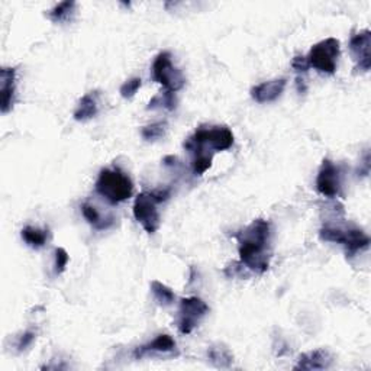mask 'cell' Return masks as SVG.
<instances>
[{
	"mask_svg": "<svg viewBox=\"0 0 371 371\" xmlns=\"http://www.w3.org/2000/svg\"><path fill=\"white\" fill-rule=\"evenodd\" d=\"M141 84H142V80H141L139 77H134V79L128 80L126 83H123V84L121 86L119 93H121V96H122L123 99H132V97L137 94V92L139 90Z\"/></svg>",
	"mask_w": 371,
	"mask_h": 371,
	"instance_id": "obj_24",
	"label": "cell"
},
{
	"mask_svg": "<svg viewBox=\"0 0 371 371\" xmlns=\"http://www.w3.org/2000/svg\"><path fill=\"white\" fill-rule=\"evenodd\" d=\"M292 67H293V70L296 71V73H306V71L309 70V64H308L306 57L296 55L293 59V61H292Z\"/></svg>",
	"mask_w": 371,
	"mask_h": 371,
	"instance_id": "obj_27",
	"label": "cell"
},
{
	"mask_svg": "<svg viewBox=\"0 0 371 371\" xmlns=\"http://www.w3.org/2000/svg\"><path fill=\"white\" fill-rule=\"evenodd\" d=\"M341 44L337 38H326L313 46L306 57L309 67L322 74H334L338 67Z\"/></svg>",
	"mask_w": 371,
	"mask_h": 371,
	"instance_id": "obj_6",
	"label": "cell"
},
{
	"mask_svg": "<svg viewBox=\"0 0 371 371\" xmlns=\"http://www.w3.org/2000/svg\"><path fill=\"white\" fill-rule=\"evenodd\" d=\"M297 90L299 93H306V84H305V80L301 79V77H297Z\"/></svg>",
	"mask_w": 371,
	"mask_h": 371,
	"instance_id": "obj_28",
	"label": "cell"
},
{
	"mask_svg": "<svg viewBox=\"0 0 371 371\" xmlns=\"http://www.w3.org/2000/svg\"><path fill=\"white\" fill-rule=\"evenodd\" d=\"M212 159H213V155H208V154H197V155H193V160H192L193 173H194L196 176H202V174H205L206 171L212 167Z\"/></svg>",
	"mask_w": 371,
	"mask_h": 371,
	"instance_id": "obj_23",
	"label": "cell"
},
{
	"mask_svg": "<svg viewBox=\"0 0 371 371\" xmlns=\"http://www.w3.org/2000/svg\"><path fill=\"white\" fill-rule=\"evenodd\" d=\"M170 197V190L142 192L135 197L134 217L138 223L144 228L146 232L155 234L160 228V212L157 205L166 202Z\"/></svg>",
	"mask_w": 371,
	"mask_h": 371,
	"instance_id": "obj_4",
	"label": "cell"
},
{
	"mask_svg": "<svg viewBox=\"0 0 371 371\" xmlns=\"http://www.w3.org/2000/svg\"><path fill=\"white\" fill-rule=\"evenodd\" d=\"M286 79H274L270 81H264L251 89V97L259 103H270L274 102L283 94L286 89Z\"/></svg>",
	"mask_w": 371,
	"mask_h": 371,
	"instance_id": "obj_13",
	"label": "cell"
},
{
	"mask_svg": "<svg viewBox=\"0 0 371 371\" xmlns=\"http://www.w3.org/2000/svg\"><path fill=\"white\" fill-rule=\"evenodd\" d=\"M74 8H76V2H73V0L61 2V3H59L48 12V18L55 23L66 22L74 13Z\"/></svg>",
	"mask_w": 371,
	"mask_h": 371,
	"instance_id": "obj_20",
	"label": "cell"
},
{
	"mask_svg": "<svg viewBox=\"0 0 371 371\" xmlns=\"http://www.w3.org/2000/svg\"><path fill=\"white\" fill-rule=\"evenodd\" d=\"M209 313V306L199 297H184L180 301L179 309V331L184 335H189L194 331V328Z\"/></svg>",
	"mask_w": 371,
	"mask_h": 371,
	"instance_id": "obj_8",
	"label": "cell"
},
{
	"mask_svg": "<svg viewBox=\"0 0 371 371\" xmlns=\"http://www.w3.org/2000/svg\"><path fill=\"white\" fill-rule=\"evenodd\" d=\"M235 238L238 239L241 264L252 273H265L271 259V223L264 219H255L245 230L239 231Z\"/></svg>",
	"mask_w": 371,
	"mask_h": 371,
	"instance_id": "obj_1",
	"label": "cell"
},
{
	"mask_svg": "<svg viewBox=\"0 0 371 371\" xmlns=\"http://www.w3.org/2000/svg\"><path fill=\"white\" fill-rule=\"evenodd\" d=\"M97 97H99V93L97 92H90L88 94H84L80 102L73 113V118L77 121V122H86V121H90L93 119L97 112H99V105H97Z\"/></svg>",
	"mask_w": 371,
	"mask_h": 371,
	"instance_id": "obj_15",
	"label": "cell"
},
{
	"mask_svg": "<svg viewBox=\"0 0 371 371\" xmlns=\"http://www.w3.org/2000/svg\"><path fill=\"white\" fill-rule=\"evenodd\" d=\"M176 352H177L176 341L167 334H161L155 339H152L151 342H148V344H144V345L135 348L134 357L137 360H141V359H144V357H150V355H155V354L173 355Z\"/></svg>",
	"mask_w": 371,
	"mask_h": 371,
	"instance_id": "obj_12",
	"label": "cell"
},
{
	"mask_svg": "<svg viewBox=\"0 0 371 371\" xmlns=\"http://www.w3.org/2000/svg\"><path fill=\"white\" fill-rule=\"evenodd\" d=\"M21 235H22V239L26 242V245H30L31 248H35V250L44 247L50 239L48 230H39V228H34V226H25Z\"/></svg>",
	"mask_w": 371,
	"mask_h": 371,
	"instance_id": "obj_17",
	"label": "cell"
},
{
	"mask_svg": "<svg viewBox=\"0 0 371 371\" xmlns=\"http://www.w3.org/2000/svg\"><path fill=\"white\" fill-rule=\"evenodd\" d=\"M234 146V134L228 126H201L184 142V148L192 157L197 154L213 155Z\"/></svg>",
	"mask_w": 371,
	"mask_h": 371,
	"instance_id": "obj_2",
	"label": "cell"
},
{
	"mask_svg": "<svg viewBox=\"0 0 371 371\" xmlns=\"http://www.w3.org/2000/svg\"><path fill=\"white\" fill-rule=\"evenodd\" d=\"M152 80L161 84L167 92H179L184 88L186 79L181 71L171 61V54L167 51L160 52L152 63Z\"/></svg>",
	"mask_w": 371,
	"mask_h": 371,
	"instance_id": "obj_7",
	"label": "cell"
},
{
	"mask_svg": "<svg viewBox=\"0 0 371 371\" xmlns=\"http://www.w3.org/2000/svg\"><path fill=\"white\" fill-rule=\"evenodd\" d=\"M15 92H17V68L3 67L0 70V96H2V113L12 110L15 103Z\"/></svg>",
	"mask_w": 371,
	"mask_h": 371,
	"instance_id": "obj_11",
	"label": "cell"
},
{
	"mask_svg": "<svg viewBox=\"0 0 371 371\" xmlns=\"http://www.w3.org/2000/svg\"><path fill=\"white\" fill-rule=\"evenodd\" d=\"M319 237L322 241L334 242V244H341L345 248L348 257H354L357 252L365 250L370 245L368 235L359 230V228H344L334 226V225H325L319 231Z\"/></svg>",
	"mask_w": 371,
	"mask_h": 371,
	"instance_id": "obj_5",
	"label": "cell"
},
{
	"mask_svg": "<svg viewBox=\"0 0 371 371\" xmlns=\"http://www.w3.org/2000/svg\"><path fill=\"white\" fill-rule=\"evenodd\" d=\"M35 338H37V334H35L34 331H26V332H23V334L19 337V339H18V344H17L18 351L22 352V351H25L28 347H31V345H32V342L35 341Z\"/></svg>",
	"mask_w": 371,
	"mask_h": 371,
	"instance_id": "obj_26",
	"label": "cell"
},
{
	"mask_svg": "<svg viewBox=\"0 0 371 371\" xmlns=\"http://www.w3.org/2000/svg\"><path fill=\"white\" fill-rule=\"evenodd\" d=\"M167 131V123L166 122H157V123H151L148 126H144L141 131L142 138L148 142L160 139L166 135Z\"/></svg>",
	"mask_w": 371,
	"mask_h": 371,
	"instance_id": "obj_22",
	"label": "cell"
},
{
	"mask_svg": "<svg viewBox=\"0 0 371 371\" xmlns=\"http://www.w3.org/2000/svg\"><path fill=\"white\" fill-rule=\"evenodd\" d=\"M70 261V257L67 254V251L64 248H57L55 250V264H54V273L57 276L63 274L66 268H67V264Z\"/></svg>",
	"mask_w": 371,
	"mask_h": 371,
	"instance_id": "obj_25",
	"label": "cell"
},
{
	"mask_svg": "<svg viewBox=\"0 0 371 371\" xmlns=\"http://www.w3.org/2000/svg\"><path fill=\"white\" fill-rule=\"evenodd\" d=\"M177 106V99L173 92H164L154 96L147 109H166V110H174Z\"/></svg>",
	"mask_w": 371,
	"mask_h": 371,
	"instance_id": "obj_21",
	"label": "cell"
},
{
	"mask_svg": "<svg viewBox=\"0 0 371 371\" xmlns=\"http://www.w3.org/2000/svg\"><path fill=\"white\" fill-rule=\"evenodd\" d=\"M81 213H83L84 219L88 221L97 231L108 230V228H110L112 223H113L112 219H105L101 215V213H99V210L90 203H83L81 205Z\"/></svg>",
	"mask_w": 371,
	"mask_h": 371,
	"instance_id": "obj_18",
	"label": "cell"
},
{
	"mask_svg": "<svg viewBox=\"0 0 371 371\" xmlns=\"http://www.w3.org/2000/svg\"><path fill=\"white\" fill-rule=\"evenodd\" d=\"M150 288H151V293L155 299V302L159 303L160 306H171L174 303V299H176L174 292L171 290L170 288H167L166 284H163L161 281H159V280L151 281Z\"/></svg>",
	"mask_w": 371,
	"mask_h": 371,
	"instance_id": "obj_19",
	"label": "cell"
},
{
	"mask_svg": "<svg viewBox=\"0 0 371 371\" xmlns=\"http://www.w3.org/2000/svg\"><path fill=\"white\" fill-rule=\"evenodd\" d=\"M332 363L334 357L331 352L325 348H319L299 357L294 370H326L332 365Z\"/></svg>",
	"mask_w": 371,
	"mask_h": 371,
	"instance_id": "obj_14",
	"label": "cell"
},
{
	"mask_svg": "<svg viewBox=\"0 0 371 371\" xmlns=\"http://www.w3.org/2000/svg\"><path fill=\"white\" fill-rule=\"evenodd\" d=\"M94 190L110 205L128 201L134 193V183L121 168H103L94 184Z\"/></svg>",
	"mask_w": 371,
	"mask_h": 371,
	"instance_id": "obj_3",
	"label": "cell"
},
{
	"mask_svg": "<svg viewBox=\"0 0 371 371\" xmlns=\"http://www.w3.org/2000/svg\"><path fill=\"white\" fill-rule=\"evenodd\" d=\"M317 190L325 197H337L341 194V171L331 160L325 159L317 177Z\"/></svg>",
	"mask_w": 371,
	"mask_h": 371,
	"instance_id": "obj_9",
	"label": "cell"
},
{
	"mask_svg": "<svg viewBox=\"0 0 371 371\" xmlns=\"http://www.w3.org/2000/svg\"><path fill=\"white\" fill-rule=\"evenodd\" d=\"M350 51L355 61V70L368 73L371 68V32L364 30L355 34L350 41Z\"/></svg>",
	"mask_w": 371,
	"mask_h": 371,
	"instance_id": "obj_10",
	"label": "cell"
},
{
	"mask_svg": "<svg viewBox=\"0 0 371 371\" xmlns=\"http://www.w3.org/2000/svg\"><path fill=\"white\" fill-rule=\"evenodd\" d=\"M208 359L213 365L218 367V368H228V367H231L234 363L232 352L223 344L210 345L208 350Z\"/></svg>",
	"mask_w": 371,
	"mask_h": 371,
	"instance_id": "obj_16",
	"label": "cell"
}]
</instances>
